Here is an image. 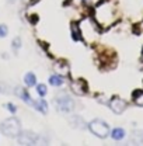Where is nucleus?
<instances>
[{
	"label": "nucleus",
	"instance_id": "obj_2",
	"mask_svg": "<svg viewBox=\"0 0 143 146\" xmlns=\"http://www.w3.org/2000/svg\"><path fill=\"white\" fill-rule=\"evenodd\" d=\"M23 128H21V122L20 119L16 117H10L6 118L0 122V132L7 136V138H17L18 135L21 133Z\"/></svg>",
	"mask_w": 143,
	"mask_h": 146
},
{
	"label": "nucleus",
	"instance_id": "obj_8",
	"mask_svg": "<svg viewBox=\"0 0 143 146\" xmlns=\"http://www.w3.org/2000/svg\"><path fill=\"white\" fill-rule=\"evenodd\" d=\"M16 96H17L18 98H21L24 103H27V104H30V106H32V103H34V100L30 97V94H28V91L25 90L24 87H16Z\"/></svg>",
	"mask_w": 143,
	"mask_h": 146
},
{
	"label": "nucleus",
	"instance_id": "obj_16",
	"mask_svg": "<svg viewBox=\"0 0 143 146\" xmlns=\"http://www.w3.org/2000/svg\"><path fill=\"white\" fill-rule=\"evenodd\" d=\"M21 45H23V42H21V38H14L13 39V42H11V48H13V51H14V54H17L18 49L21 48Z\"/></svg>",
	"mask_w": 143,
	"mask_h": 146
},
{
	"label": "nucleus",
	"instance_id": "obj_23",
	"mask_svg": "<svg viewBox=\"0 0 143 146\" xmlns=\"http://www.w3.org/2000/svg\"><path fill=\"white\" fill-rule=\"evenodd\" d=\"M142 59H143V49H142Z\"/></svg>",
	"mask_w": 143,
	"mask_h": 146
},
{
	"label": "nucleus",
	"instance_id": "obj_11",
	"mask_svg": "<svg viewBox=\"0 0 143 146\" xmlns=\"http://www.w3.org/2000/svg\"><path fill=\"white\" fill-rule=\"evenodd\" d=\"M132 100L136 106L143 107V90H135L132 93Z\"/></svg>",
	"mask_w": 143,
	"mask_h": 146
},
{
	"label": "nucleus",
	"instance_id": "obj_18",
	"mask_svg": "<svg viewBox=\"0 0 143 146\" xmlns=\"http://www.w3.org/2000/svg\"><path fill=\"white\" fill-rule=\"evenodd\" d=\"M72 124H73L74 127H80V125H81V128L86 127V124L83 122V119H81L80 117H73V118H72Z\"/></svg>",
	"mask_w": 143,
	"mask_h": 146
},
{
	"label": "nucleus",
	"instance_id": "obj_1",
	"mask_svg": "<svg viewBox=\"0 0 143 146\" xmlns=\"http://www.w3.org/2000/svg\"><path fill=\"white\" fill-rule=\"evenodd\" d=\"M94 18H95L97 24L103 28H107L109 25H112L114 21H115V13H114L111 3H108V1L98 3L95 10H94Z\"/></svg>",
	"mask_w": 143,
	"mask_h": 146
},
{
	"label": "nucleus",
	"instance_id": "obj_20",
	"mask_svg": "<svg viewBox=\"0 0 143 146\" xmlns=\"http://www.w3.org/2000/svg\"><path fill=\"white\" fill-rule=\"evenodd\" d=\"M6 108L9 110L10 112H13V114H14V112L17 111V107H16L14 104H11V103H9V104H6Z\"/></svg>",
	"mask_w": 143,
	"mask_h": 146
},
{
	"label": "nucleus",
	"instance_id": "obj_21",
	"mask_svg": "<svg viewBox=\"0 0 143 146\" xmlns=\"http://www.w3.org/2000/svg\"><path fill=\"white\" fill-rule=\"evenodd\" d=\"M28 17H30V23H32V24H36V23H38V16H36V14L28 16Z\"/></svg>",
	"mask_w": 143,
	"mask_h": 146
},
{
	"label": "nucleus",
	"instance_id": "obj_5",
	"mask_svg": "<svg viewBox=\"0 0 143 146\" xmlns=\"http://www.w3.org/2000/svg\"><path fill=\"white\" fill-rule=\"evenodd\" d=\"M20 145H36L39 141V136L34 133L32 131H21V133L17 136Z\"/></svg>",
	"mask_w": 143,
	"mask_h": 146
},
{
	"label": "nucleus",
	"instance_id": "obj_6",
	"mask_svg": "<svg viewBox=\"0 0 143 146\" xmlns=\"http://www.w3.org/2000/svg\"><path fill=\"white\" fill-rule=\"evenodd\" d=\"M108 107L111 108V111H112L114 114H122L126 110V107H128V103H126L124 98H121V97H118V96H114V97L109 100Z\"/></svg>",
	"mask_w": 143,
	"mask_h": 146
},
{
	"label": "nucleus",
	"instance_id": "obj_15",
	"mask_svg": "<svg viewBox=\"0 0 143 146\" xmlns=\"http://www.w3.org/2000/svg\"><path fill=\"white\" fill-rule=\"evenodd\" d=\"M72 36H73V39H74V41H81L79 23H72Z\"/></svg>",
	"mask_w": 143,
	"mask_h": 146
},
{
	"label": "nucleus",
	"instance_id": "obj_17",
	"mask_svg": "<svg viewBox=\"0 0 143 146\" xmlns=\"http://www.w3.org/2000/svg\"><path fill=\"white\" fill-rule=\"evenodd\" d=\"M36 91H38V94H39L41 97H45L46 93H48V89H46L45 84H36Z\"/></svg>",
	"mask_w": 143,
	"mask_h": 146
},
{
	"label": "nucleus",
	"instance_id": "obj_19",
	"mask_svg": "<svg viewBox=\"0 0 143 146\" xmlns=\"http://www.w3.org/2000/svg\"><path fill=\"white\" fill-rule=\"evenodd\" d=\"M7 33H9V28L6 24H0V38H4L7 36Z\"/></svg>",
	"mask_w": 143,
	"mask_h": 146
},
{
	"label": "nucleus",
	"instance_id": "obj_4",
	"mask_svg": "<svg viewBox=\"0 0 143 146\" xmlns=\"http://www.w3.org/2000/svg\"><path fill=\"white\" fill-rule=\"evenodd\" d=\"M54 103H55V106H56V110L60 111V112H65V114L72 112L73 110L76 108V103L73 101V98L68 97L66 94L58 96L54 100Z\"/></svg>",
	"mask_w": 143,
	"mask_h": 146
},
{
	"label": "nucleus",
	"instance_id": "obj_10",
	"mask_svg": "<svg viewBox=\"0 0 143 146\" xmlns=\"http://www.w3.org/2000/svg\"><path fill=\"white\" fill-rule=\"evenodd\" d=\"M32 107H34L36 111L42 112V114H46V112H48V103L44 100V97H41L38 101H34V103H32Z\"/></svg>",
	"mask_w": 143,
	"mask_h": 146
},
{
	"label": "nucleus",
	"instance_id": "obj_14",
	"mask_svg": "<svg viewBox=\"0 0 143 146\" xmlns=\"http://www.w3.org/2000/svg\"><path fill=\"white\" fill-rule=\"evenodd\" d=\"M49 84H52L54 87H60L63 84V76H60V74H52L49 77Z\"/></svg>",
	"mask_w": 143,
	"mask_h": 146
},
{
	"label": "nucleus",
	"instance_id": "obj_12",
	"mask_svg": "<svg viewBox=\"0 0 143 146\" xmlns=\"http://www.w3.org/2000/svg\"><path fill=\"white\" fill-rule=\"evenodd\" d=\"M24 83H25L28 87H32V86H35V84H36V76L32 72L25 73V76H24Z\"/></svg>",
	"mask_w": 143,
	"mask_h": 146
},
{
	"label": "nucleus",
	"instance_id": "obj_7",
	"mask_svg": "<svg viewBox=\"0 0 143 146\" xmlns=\"http://www.w3.org/2000/svg\"><path fill=\"white\" fill-rule=\"evenodd\" d=\"M70 89H72V91H73V94H76V96H79V97H83V96L87 94L89 86H87V83H86L83 79H77V80H73V82H72Z\"/></svg>",
	"mask_w": 143,
	"mask_h": 146
},
{
	"label": "nucleus",
	"instance_id": "obj_13",
	"mask_svg": "<svg viewBox=\"0 0 143 146\" xmlns=\"http://www.w3.org/2000/svg\"><path fill=\"white\" fill-rule=\"evenodd\" d=\"M111 138H112L114 141H122V139L125 138V131H124L122 128H115V129H112V132H111Z\"/></svg>",
	"mask_w": 143,
	"mask_h": 146
},
{
	"label": "nucleus",
	"instance_id": "obj_22",
	"mask_svg": "<svg viewBox=\"0 0 143 146\" xmlns=\"http://www.w3.org/2000/svg\"><path fill=\"white\" fill-rule=\"evenodd\" d=\"M38 0H23V3L25 4V6H32V4H35Z\"/></svg>",
	"mask_w": 143,
	"mask_h": 146
},
{
	"label": "nucleus",
	"instance_id": "obj_9",
	"mask_svg": "<svg viewBox=\"0 0 143 146\" xmlns=\"http://www.w3.org/2000/svg\"><path fill=\"white\" fill-rule=\"evenodd\" d=\"M54 68H55V72L58 73V74H60V76H66V74L69 73V65H68V62H65V60H58V62H55Z\"/></svg>",
	"mask_w": 143,
	"mask_h": 146
},
{
	"label": "nucleus",
	"instance_id": "obj_3",
	"mask_svg": "<svg viewBox=\"0 0 143 146\" xmlns=\"http://www.w3.org/2000/svg\"><path fill=\"white\" fill-rule=\"evenodd\" d=\"M87 128H89V131L93 135H95L100 139H105L109 135V127H108L107 122H104L103 119H93L91 122H89Z\"/></svg>",
	"mask_w": 143,
	"mask_h": 146
}]
</instances>
